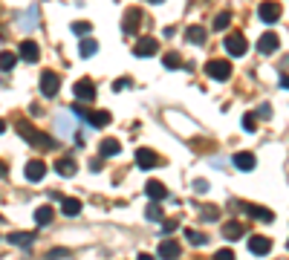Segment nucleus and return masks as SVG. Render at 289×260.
<instances>
[{
    "mask_svg": "<svg viewBox=\"0 0 289 260\" xmlns=\"http://www.w3.org/2000/svg\"><path fill=\"white\" fill-rule=\"evenodd\" d=\"M162 64H165L168 69H179L182 67V58H179V52H168V55L162 58Z\"/></svg>",
    "mask_w": 289,
    "mask_h": 260,
    "instance_id": "obj_26",
    "label": "nucleus"
},
{
    "mask_svg": "<svg viewBox=\"0 0 289 260\" xmlns=\"http://www.w3.org/2000/svg\"><path fill=\"white\" fill-rule=\"evenodd\" d=\"M229 23H231V12H220V15L214 17V29H229Z\"/></svg>",
    "mask_w": 289,
    "mask_h": 260,
    "instance_id": "obj_28",
    "label": "nucleus"
},
{
    "mask_svg": "<svg viewBox=\"0 0 289 260\" xmlns=\"http://www.w3.org/2000/svg\"><path fill=\"white\" fill-rule=\"evenodd\" d=\"M145 191H148V197H151V200H156V203L168 197V188H165V185H162L159 179H151V182L145 185Z\"/></svg>",
    "mask_w": 289,
    "mask_h": 260,
    "instance_id": "obj_15",
    "label": "nucleus"
},
{
    "mask_svg": "<svg viewBox=\"0 0 289 260\" xmlns=\"http://www.w3.org/2000/svg\"><path fill=\"white\" fill-rule=\"evenodd\" d=\"M231 258H234V252H231V249H220V252L214 255V260H231Z\"/></svg>",
    "mask_w": 289,
    "mask_h": 260,
    "instance_id": "obj_36",
    "label": "nucleus"
},
{
    "mask_svg": "<svg viewBox=\"0 0 289 260\" xmlns=\"http://www.w3.org/2000/svg\"><path fill=\"white\" fill-rule=\"evenodd\" d=\"M156 255H159V258H179V255H182V246L176 240H159Z\"/></svg>",
    "mask_w": 289,
    "mask_h": 260,
    "instance_id": "obj_7",
    "label": "nucleus"
},
{
    "mask_svg": "<svg viewBox=\"0 0 289 260\" xmlns=\"http://www.w3.org/2000/svg\"><path fill=\"white\" fill-rule=\"evenodd\" d=\"M78 50H81V58H90V55H96V50H99V44L87 38V41H81V47H78Z\"/></svg>",
    "mask_w": 289,
    "mask_h": 260,
    "instance_id": "obj_27",
    "label": "nucleus"
},
{
    "mask_svg": "<svg viewBox=\"0 0 289 260\" xmlns=\"http://www.w3.org/2000/svg\"><path fill=\"white\" fill-rule=\"evenodd\" d=\"M55 171L61 173V176H72V173H75V159H69V156L58 159V162H55Z\"/></svg>",
    "mask_w": 289,
    "mask_h": 260,
    "instance_id": "obj_20",
    "label": "nucleus"
},
{
    "mask_svg": "<svg viewBox=\"0 0 289 260\" xmlns=\"http://www.w3.org/2000/svg\"><path fill=\"white\" fill-rule=\"evenodd\" d=\"M0 176H6V165L3 162H0Z\"/></svg>",
    "mask_w": 289,
    "mask_h": 260,
    "instance_id": "obj_43",
    "label": "nucleus"
},
{
    "mask_svg": "<svg viewBox=\"0 0 289 260\" xmlns=\"http://www.w3.org/2000/svg\"><path fill=\"white\" fill-rule=\"evenodd\" d=\"M52 220V208L50 206H38L35 208V223L38 225H47Z\"/></svg>",
    "mask_w": 289,
    "mask_h": 260,
    "instance_id": "obj_25",
    "label": "nucleus"
},
{
    "mask_svg": "<svg viewBox=\"0 0 289 260\" xmlns=\"http://www.w3.org/2000/svg\"><path fill=\"white\" fill-rule=\"evenodd\" d=\"M90 171H96V173L102 171V159H96V162H90Z\"/></svg>",
    "mask_w": 289,
    "mask_h": 260,
    "instance_id": "obj_41",
    "label": "nucleus"
},
{
    "mask_svg": "<svg viewBox=\"0 0 289 260\" xmlns=\"http://www.w3.org/2000/svg\"><path fill=\"white\" fill-rule=\"evenodd\" d=\"M257 17H260L263 23H278V17H281V6H278L275 0H266V3L257 6Z\"/></svg>",
    "mask_w": 289,
    "mask_h": 260,
    "instance_id": "obj_4",
    "label": "nucleus"
},
{
    "mask_svg": "<svg viewBox=\"0 0 289 260\" xmlns=\"http://www.w3.org/2000/svg\"><path fill=\"white\" fill-rule=\"evenodd\" d=\"M246 211H249L252 217H257V220H263V223H272L275 220L272 211H266V208H260V206H246Z\"/></svg>",
    "mask_w": 289,
    "mask_h": 260,
    "instance_id": "obj_22",
    "label": "nucleus"
},
{
    "mask_svg": "<svg viewBox=\"0 0 289 260\" xmlns=\"http://www.w3.org/2000/svg\"><path fill=\"white\" fill-rule=\"evenodd\" d=\"M205 75L214 78V81H226L231 75V64L229 61H208L205 64Z\"/></svg>",
    "mask_w": 289,
    "mask_h": 260,
    "instance_id": "obj_2",
    "label": "nucleus"
},
{
    "mask_svg": "<svg viewBox=\"0 0 289 260\" xmlns=\"http://www.w3.org/2000/svg\"><path fill=\"white\" fill-rule=\"evenodd\" d=\"M156 50H159V41H156V38H139L136 47H133V55H142V58H148V55H153Z\"/></svg>",
    "mask_w": 289,
    "mask_h": 260,
    "instance_id": "obj_8",
    "label": "nucleus"
},
{
    "mask_svg": "<svg viewBox=\"0 0 289 260\" xmlns=\"http://www.w3.org/2000/svg\"><path fill=\"white\" fill-rule=\"evenodd\" d=\"M20 58H23V61H29V64H35V61L41 58L38 44H35V41H23V44H20Z\"/></svg>",
    "mask_w": 289,
    "mask_h": 260,
    "instance_id": "obj_14",
    "label": "nucleus"
},
{
    "mask_svg": "<svg viewBox=\"0 0 289 260\" xmlns=\"http://www.w3.org/2000/svg\"><path fill=\"white\" fill-rule=\"evenodd\" d=\"M151 3H165V0H151Z\"/></svg>",
    "mask_w": 289,
    "mask_h": 260,
    "instance_id": "obj_45",
    "label": "nucleus"
},
{
    "mask_svg": "<svg viewBox=\"0 0 289 260\" xmlns=\"http://www.w3.org/2000/svg\"><path fill=\"white\" fill-rule=\"evenodd\" d=\"M61 211H64L67 217H78V214H81V203H78V200H61Z\"/></svg>",
    "mask_w": 289,
    "mask_h": 260,
    "instance_id": "obj_23",
    "label": "nucleus"
},
{
    "mask_svg": "<svg viewBox=\"0 0 289 260\" xmlns=\"http://www.w3.org/2000/svg\"><path fill=\"white\" fill-rule=\"evenodd\" d=\"M136 165L142 168V171H151V168L159 165V156L153 154L151 148H139V151H136Z\"/></svg>",
    "mask_w": 289,
    "mask_h": 260,
    "instance_id": "obj_5",
    "label": "nucleus"
},
{
    "mask_svg": "<svg viewBox=\"0 0 289 260\" xmlns=\"http://www.w3.org/2000/svg\"><path fill=\"white\" fill-rule=\"evenodd\" d=\"M127 87V78H119V81H113V93H119V90H124Z\"/></svg>",
    "mask_w": 289,
    "mask_h": 260,
    "instance_id": "obj_38",
    "label": "nucleus"
},
{
    "mask_svg": "<svg viewBox=\"0 0 289 260\" xmlns=\"http://www.w3.org/2000/svg\"><path fill=\"white\" fill-rule=\"evenodd\" d=\"M17 64V58L12 52H0V69H12Z\"/></svg>",
    "mask_w": 289,
    "mask_h": 260,
    "instance_id": "obj_31",
    "label": "nucleus"
},
{
    "mask_svg": "<svg viewBox=\"0 0 289 260\" xmlns=\"http://www.w3.org/2000/svg\"><path fill=\"white\" fill-rule=\"evenodd\" d=\"M185 38L191 41V44H203V41H205V26H188Z\"/></svg>",
    "mask_w": 289,
    "mask_h": 260,
    "instance_id": "obj_24",
    "label": "nucleus"
},
{
    "mask_svg": "<svg viewBox=\"0 0 289 260\" xmlns=\"http://www.w3.org/2000/svg\"><path fill=\"white\" fill-rule=\"evenodd\" d=\"M208 188H211V185H208L205 179H197V182H194V191H197V194H205Z\"/></svg>",
    "mask_w": 289,
    "mask_h": 260,
    "instance_id": "obj_37",
    "label": "nucleus"
},
{
    "mask_svg": "<svg viewBox=\"0 0 289 260\" xmlns=\"http://www.w3.org/2000/svg\"><path fill=\"white\" fill-rule=\"evenodd\" d=\"M249 252H252V255H269V252H272V240L263 237V234H255V237L249 240Z\"/></svg>",
    "mask_w": 289,
    "mask_h": 260,
    "instance_id": "obj_12",
    "label": "nucleus"
},
{
    "mask_svg": "<svg viewBox=\"0 0 289 260\" xmlns=\"http://www.w3.org/2000/svg\"><path fill=\"white\" fill-rule=\"evenodd\" d=\"M3 130H6V121L0 119V133H3Z\"/></svg>",
    "mask_w": 289,
    "mask_h": 260,
    "instance_id": "obj_44",
    "label": "nucleus"
},
{
    "mask_svg": "<svg viewBox=\"0 0 289 260\" xmlns=\"http://www.w3.org/2000/svg\"><path fill=\"white\" fill-rule=\"evenodd\" d=\"M110 119H113V116H110L107 110H96V113H90V116H87V124H90V127H107Z\"/></svg>",
    "mask_w": 289,
    "mask_h": 260,
    "instance_id": "obj_16",
    "label": "nucleus"
},
{
    "mask_svg": "<svg viewBox=\"0 0 289 260\" xmlns=\"http://www.w3.org/2000/svg\"><path fill=\"white\" fill-rule=\"evenodd\" d=\"M185 237L194 243V246H205V243H208V237H205V234H200V231H194V228H188Z\"/></svg>",
    "mask_w": 289,
    "mask_h": 260,
    "instance_id": "obj_30",
    "label": "nucleus"
},
{
    "mask_svg": "<svg viewBox=\"0 0 289 260\" xmlns=\"http://www.w3.org/2000/svg\"><path fill=\"white\" fill-rule=\"evenodd\" d=\"M255 127H257V119H255V113H246V116H243V130H249V133H252Z\"/></svg>",
    "mask_w": 289,
    "mask_h": 260,
    "instance_id": "obj_34",
    "label": "nucleus"
},
{
    "mask_svg": "<svg viewBox=\"0 0 289 260\" xmlns=\"http://www.w3.org/2000/svg\"><path fill=\"white\" fill-rule=\"evenodd\" d=\"M234 165H237L240 171H252L257 165V159H255V154H246V151H240L237 156H234Z\"/></svg>",
    "mask_w": 289,
    "mask_h": 260,
    "instance_id": "obj_17",
    "label": "nucleus"
},
{
    "mask_svg": "<svg viewBox=\"0 0 289 260\" xmlns=\"http://www.w3.org/2000/svg\"><path fill=\"white\" fill-rule=\"evenodd\" d=\"M90 29H93V23H87V20H75V23H72V32L75 35H87Z\"/></svg>",
    "mask_w": 289,
    "mask_h": 260,
    "instance_id": "obj_32",
    "label": "nucleus"
},
{
    "mask_svg": "<svg viewBox=\"0 0 289 260\" xmlns=\"http://www.w3.org/2000/svg\"><path fill=\"white\" fill-rule=\"evenodd\" d=\"M32 240H35L32 231H15V234H9V243L12 246H29Z\"/></svg>",
    "mask_w": 289,
    "mask_h": 260,
    "instance_id": "obj_21",
    "label": "nucleus"
},
{
    "mask_svg": "<svg viewBox=\"0 0 289 260\" xmlns=\"http://www.w3.org/2000/svg\"><path fill=\"white\" fill-rule=\"evenodd\" d=\"M281 87H284V90H289V75H284V78H281Z\"/></svg>",
    "mask_w": 289,
    "mask_h": 260,
    "instance_id": "obj_42",
    "label": "nucleus"
},
{
    "mask_svg": "<svg viewBox=\"0 0 289 260\" xmlns=\"http://www.w3.org/2000/svg\"><path fill=\"white\" fill-rule=\"evenodd\" d=\"M72 96H75L78 102H93V99H96V84H93L90 78H78L75 87H72Z\"/></svg>",
    "mask_w": 289,
    "mask_h": 260,
    "instance_id": "obj_3",
    "label": "nucleus"
},
{
    "mask_svg": "<svg viewBox=\"0 0 289 260\" xmlns=\"http://www.w3.org/2000/svg\"><path fill=\"white\" fill-rule=\"evenodd\" d=\"M67 255H69L67 249H52L50 252V258H67Z\"/></svg>",
    "mask_w": 289,
    "mask_h": 260,
    "instance_id": "obj_39",
    "label": "nucleus"
},
{
    "mask_svg": "<svg viewBox=\"0 0 289 260\" xmlns=\"http://www.w3.org/2000/svg\"><path fill=\"white\" fill-rule=\"evenodd\" d=\"M203 220H208V223H214V220H220V211L214 206H208V208H203Z\"/></svg>",
    "mask_w": 289,
    "mask_h": 260,
    "instance_id": "obj_33",
    "label": "nucleus"
},
{
    "mask_svg": "<svg viewBox=\"0 0 289 260\" xmlns=\"http://www.w3.org/2000/svg\"><path fill=\"white\" fill-rule=\"evenodd\" d=\"M58 84H61V81H58V75H55V72H44V75H41V93H44V96H55V93H58Z\"/></svg>",
    "mask_w": 289,
    "mask_h": 260,
    "instance_id": "obj_13",
    "label": "nucleus"
},
{
    "mask_svg": "<svg viewBox=\"0 0 289 260\" xmlns=\"http://www.w3.org/2000/svg\"><path fill=\"white\" fill-rule=\"evenodd\" d=\"M243 231H246V228H243L240 223H226L223 225V237H226V240H240Z\"/></svg>",
    "mask_w": 289,
    "mask_h": 260,
    "instance_id": "obj_19",
    "label": "nucleus"
},
{
    "mask_svg": "<svg viewBox=\"0 0 289 260\" xmlns=\"http://www.w3.org/2000/svg\"><path fill=\"white\" fill-rule=\"evenodd\" d=\"M176 228V220H165V225H162V231H173Z\"/></svg>",
    "mask_w": 289,
    "mask_h": 260,
    "instance_id": "obj_40",
    "label": "nucleus"
},
{
    "mask_svg": "<svg viewBox=\"0 0 289 260\" xmlns=\"http://www.w3.org/2000/svg\"><path fill=\"white\" fill-rule=\"evenodd\" d=\"M257 50L263 52V55H272L275 50H281V41H278V35H275V32L260 35V41H257Z\"/></svg>",
    "mask_w": 289,
    "mask_h": 260,
    "instance_id": "obj_9",
    "label": "nucleus"
},
{
    "mask_svg": "<svg viewBox=\"0 0 289 260\" xmlns=\"http://www.w3.org/2000/svg\"><path fill=\"white\" fill-rule=\"evenodd\" d=\"M226 50H229V55H234V58L243 55V52H246V38H243L240 32H231L229 38H226Z\"/></svg>",
    "mask_w": 289,
    "mask_h": 260,
    "instance_id": "obj_6",
    "label": "nucleus"
},
{
    "mask_svg": "<svg viewBox=\"0 0 289 260\" xmlns=\"http://www.w3.org/2000/svg\"><path fill=\"white\" fill-rule=\"evenodd\" d=\"M139 23H142V12H139L136 6L127 9V15H124V20H121V29H124L127 35H133L139 29Z\"/></svg>",
    "mask_w": 289,
    "mask_h": 260,
    "instance_id": "obj_10",
    "label": "nucleus"
},
{
    "mask_svg": "<svg viewBox=\"0 0 289 260\" xmlns=\"http://www.w3.org/2000/svg\"><path fill=\"white\" fill-rule=\"evenodd\" d=\"M44 176H47V165H44L41 159L26 162V179H29V182H41Z\"/></svg>",
    "mask_w": 289,
    "mask_h": 260,
    "instance_id": "obj_11",
    "label": "nucleus"
},
{
    "mask_svg": "<svg viewBox=\"0 0 289 260\" xmlns=\"http://www.w3.org/2000/svg\"><path fill=\"white\" fill-rule=\"evenodd\" d=\"M17 133L26 139L29 145H35V148H47V151H52V148L58 145V142H55L52 136L41 133V130H35V127H32V124H29L26 119H20V121H17Z\"/></svg>",
    "mask_w": 289,
    "mask_h": 260,
    "instance_id": "obj_1",
    "label": "nucleus"
},
{
    "mask_svg": "<svg viewBox=\"0 0 289 260\" xmlns=\"http://www.w3.org/2000/svg\"><path fill=\"white\" fill-rule=\"evenodd\" d=\"M121 145L116 142V139H102V145H99V154L102 156H119Z\"/></svg>",
    "mask_w": 289,
    "mask_h": 260,
    "instance_id": "obj_18",
    "label": "nucleus"
},
{
    "mask_svg": "<svg viewBox=\"0 0 289 260\" xmlns=\"http://www.w3.org/2000/svg\"><path fill=\"white\" fill-rule=\"evenodd\" d=\"M145 217H148V220H153V223H156V220H162V208L156 206V200H153L151 206L145 208Z\"/></svg>",
    "mask_w": 289,
    "mask_h": 260,
    "instance_id": "obj_29",
    "label": "nucleus"
},
{
    "mask_svg": "<svg viewBox=\"0 0 289 260\" xmlns=\"http://www.w3.org/2000/svg\"><path fill=\"white\" fill-rule=\"evenodd\" d=\"M20 23H26L23 29H35V9H29V12H26V17H20Z\"/></svg>",
    "mask_w": 289,
    "mask_h": 260,
    "instance_id": "obj_35",
    "label": "nucleus"
}]
</instances>
